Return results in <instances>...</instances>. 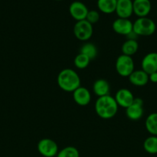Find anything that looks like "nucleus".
<instances>
[{
    "label": "nucleus",
    "mask_w": 157,
    "mask_h": 157,
    "mask_svg": "<svg viewBox=\"0 0 157 157\" xmlns=\"http://www.w3.org/2000/svg\"><path fill=\"white\" fill-rule=\"evenodd\" d=\"M114 98L119 107L126 109L132 104L135 99L133 94L127 88H121L118 90Z\"/></svg>",
    "instance_id": "9d476101"
},
{
    "label": "nucleus",
    "mask_w": 157,
    "mask_h": 157,
    "mask_svg": "<svg viewBox=\"0 0 157 157\" xmlns=\"http://www.w3.org/2000/svg\"><path fill=\"white\" fill-rule=\"evenodd\" d=\"M91 60L83 54L79 53L74 58V65L78 69H85L89 66Z\"/></svg>",
    "instance_id": "4be33fe9"
},
{
    "label": "nucleus",
    "mask_w": 157,
    "mask_h": 157,
    "mask_svg": "<svg viewBox=\"0 0 157 157\" xmlns=\"http://www.w3.org/2000/svg\"><path fill=\"white\" fill-rule=\"evenodd\" d=\"M142 70L144 71L146 74H150L157 72V53L150 52L144 56L141 63Z\"/></svg>",
    "instance_id": "f8f14e48"
},
{
    "label": "nucleus",
    "mask_w": 157,
    "mask_h": 157,
    "mask_svg": "<svg viewBox=\"0 0 157 157\" xmlns=\"http://www.w3.org/2000/svg\"><path fill=\"white\" fill-rule=\"evenodd\" d=\"M117 0H97L99 10L105 14H112L115 12Z\"/></svg>",
    "instance_id": "f3484780"
},
{
    "label": "nucleus",
    "mask_w": 157,
    "mask_h": 157,
    "mask_svg": "<svg viewBox=\"0 0 157 157\" xmlns=\"http://www.w3.org/2000/svg\"><path fill=\"white\" fill-rule=\"evenodd\" d=\"M92 90L98 98L109 95L110 85L106 80L99 78L94 82L92 85Z\"/></svg>",
    "instance_id": "dca6fc26"
},
{
    "label": "nucleus",
    "mask_w": 157,
    "mask_h": 157,
    "mask_svg": "<svg viewBox=\"0 0 157 157\" xmlns=\"http://www.w3.org/2000/svg\"><path fill=\"white\" fill-rule=\"evenodd\" d=\"M112 27V30L115 33L126 36L132 31L133 22H132L129 18H118L114 20Z\"/></svg>",
    "instance_id": "1a4fd4ad"
},
{
    "label": "nucleus",
    "mask_w": 157,
    "mask_h": 157,
    "mask_svg": "<svg viewBox=\"0 0 157 157\" xmlns=\"http://www.w3.org/2000/svg\"><path fill=\"white\" fill-rule=\"evenodd\" d=\"M156 26L151 18H138L133 22L132 30L138 36H149L155 32Z\"/></svg>",
    "instance_id": "7ed1b4c3"
},
{
    "label": "nucleus",
    "mask_w": 157,
    "mask_h": 157,
    "mask_svg": "<svg viewBox=\"0 0 157 157\" xmlns=\"http://www.w3.org/2000/svg\"><path fill=\"white\" fill-rule=\"evenodd\" d=\"M73 100L78 105L84 107L87 106L91 101V93L86 87H81L72 92Z\"/></svg>",
    "instance_id": "ddd939ff"
},
{
    "label": "nucleus",
    "mask_w": 157,
    "mask_h": 157,
    "mask_svg": "<svg viewBox=\"0 0 157 157\" xmlns=\"http://www.w3.org/2000/svg\"><path fill=\"white\" fill-rule=\"evenodd\" d=\"M126 37V38H127V40H135V41H136L137 38H138L139 36L133 32V30H132V32H131L130 33L128 34Z\"/></svg>",
    "instance_id": "393cba45"
},
{
    "label": "nucleus",
    "mask_w": 157,
    "mask_h": 157,
    "mask_svg": "<svg viewBox=\"0 0 157 157\" xmlns=\"http://www.w3.org/2000/svg\"><path fill=\"white\" fill-rule=\"evenodd\" d=\"M37 149L40 154L44 157H55L58 153V147L56 143L52 139L44 138L38 141Z\"/></svg>",
    "instance_id": "423d86ee"
},
{
    "label": "nucleus",
    "mask_w": 157,
    "mask_h": 157,
    "mask_svg": "<svg viewBox=\"0 0 157 157\" xmlns=\"http://www.w3.org/2000/svg\"><path fill=\"white\" fill-rule=\"evenodd\" d=\"M73 33L75 38L79 41H88L90 39L93 34L92 25L86 19L76 21L73 27Z\"/></svg>",
    "instance_id": "39448f33"
},
{
    "label": "nucleus",
    "mask_w": 157,
    "mask_h": 157,
    "mask_svg": "<svg viewBox=\"0 0 157 157\" xmlns=\"http://www.w3.org/2000/svg\"><path fill=\"white\" fill-rule=\"evenodd\" d=\"M69 12L71 16L78 21L86 19L89 9L83 2L75 1L72 2L69 6Z\"/></svg>",
    "instance_id": "6e6552de"
},
{
    "label": "nucleus",
    "mask_w": 157,
    "mask_h": 157,
    "mask_svg": "<svg viewBox=\"0 0 157 157\" xmlns=\"http://www.w3.org/2000/svg\"><path fill=\"white\" fill-rule=\"evenodd\" d=\"M143 149L149 154L157 153V136H150L145 140L143 143Z\"/></svg>",
    "instance_id": "412c9836"
},
{
    "label": "nucleus",
    "mask_w": 157,
    "mask_h": 157,
    "mask_svg": "<svg viewBox=\"0 0 157 157\" xmlns=\"http://www.w3.org/2000/svg\"><path fill=\"white\" fill-rule=\"evenodd\" d=\"M79 53L85 55L92 61V60L95 59L98 55V49H97L96 46L92 43L86 42L81 46Z\"/></svg>",
    "instance_id": "6ab92c4d"
},
{
    "label": "nucleus",
    "mask_w": 157,
    "mask_h": 157,
    "mask_svg": "<svg viewBox=\"0 0 157 157\" xmlns=\"http://www.w3.org/2000/svg\"><path fill=\"white\" fill-rule=\"evenodd\" d=\"M145 126L146 130L152 136H157V113H152L147 117Z\"/></svg>",
    "instance_id": "aec40b11"
},
{
    "label": "nucleus",
    "mask_w": 157,
    "mask_h": 157,
    "mask_svg": "<svg viewBox=\"0 0 157 157\" xmlns=\"http://www.w3.org/2000/svg\"><path fill=\"white\" fill-rule=\"evenodd\" d=\"M99 13L96 10H89L87 15H86V20L89 21L90 24L93 25L98 22L99 20Z\"/></svg>",
    "instance_id": "b1692460"
},
{
    "label": "nucleus",
    "mask_w": 157,
    "mask_h": 157,
    "mask_svg": "<svg viewBox=\"0 0 157 157\" xmlns=\"http://www.w3.org/2000/svg\"><path fill=\"white\" fill-rule=\"evenodd\" d=\"M115 70L121 77H129L135 71V64L132 57L119 55L115 61Z\"/></svg>",
    "instance_id": "20e7f679"
},
{
    "label": "nucleus",
    "mask_w": 157,
    "mask_h": 157,
    "mask_svg": "<svg viewBox=\"0 0 157 157\" xmlns=\"http://www.w3.org/2000/svg\"><path fill=\"white\" fill-rule=\"evenodd\" d=\"M55 1H62V0H55Z\"/></svg>",
    "instance_id": "bb28decb"
},
{
    "label": "nucleus",
    "mask_w": 157,
    "mask_h": 157,
    "mask_svg": "<svg viewBox=\"0 0 157 157\" xmlns=\"http://www.w3.org/2000/svg\"><path fill=\"white\" fill-rule=\"evenodd\" d=\"M149 80L152 83H157V72L149 75Z\"/></svg>",
    "instance_id": "a878e982"
},
{
    "label": "nucleus",
    "mask_w": 157,
    "mask_h": 157,
    "mask_svg": "<svg viewBox=\"0 0 157 157\" xmlns=\"http://www.w3.org/2000/svg\"><path fill=\"white\" fill-rule=\"evenodd\" d=\"M56 157H79V152L75 147L69 146L58 151Z\"/></svg>",
    "instance_id": "5701e85b"
},
{
    "label": "nucleus",
    "mask_w": 157,
    "mask_h": 157,
    "mask_svg": "<svg viewBox=\"0 0 157 157\" xmlns=\"http://www.w3.org/2000/svg\"><path fill=\"white\" fill-rule=\"evenodd\" d=\"M139 49V44L135 40H126L123 44L121 51L123 55L132 57L135 55Z\"/></svg>",
    "instance_id": "a211bd4d"
},
{
    "label": "nucleus",
    "mask_w": 157,
    "mask_h": 157,
    "mask_svg": "<svg viewBox=\"0 0 157 157\" xmlns=\"http://www.w3.org/2000/svg\"><path fill=\"white\" fill-rule=\"evenodd\" d=\"M132 4L133 13L139 18L147 17L152 8L149 0H134L132 1Z\"/></svg>",
    "instance_id": "4468645a"
},
{
    "label": "nucleus",
    "mask_w": 157,
    "mask_h": 157,
    "mask_svg": "<svg viewBox=\"0 0 157 157\" xmlns=\"http://www.w3.org/2000/svg\"><path fill=\"white\" fill-rule=\"evenodd\" d=\"M144 113L143 101L139 98H135L133 102L126 109V115L131 121H138Z\"/></svg>",
    "instance_id": "0eeeda50"
},
{
    "label": "nucleus",
    "mask_w": 157,
    "mask_h": 157,
    "mask_svg": "<svg viewBox=\"0 0 157 157\" xmlns=\"http://www.w3.org/2000/svg\"><path fill=\"white\" fill-rule=\"evenodd\" d=\"M57 84L64 91L73 92L81 86V80L76 71L71 68H65L58 73Z\"/></svg>",
    "instance_id": "f03ea898"
},
{
    "label": "nucleus",
    "mask_w": 157,
    "mask_h": 157,
    "mask_svg": "<svg viewBox=\"0 0 157 157\" xmlns=\"http://www.w3.org/2000/svg\"><path fill=\"white\" fill-rule=\"evenodd\" d=\"M119 106L115 98L110 95L97 98L95 103V110L100 118L109 120L114 117L118 112Z\"/></svg>",
    "instance_id": "f257e3e1"
},
{
    "label": "nucleus",
    "mask_w": 157,
    "mask_h": 157,
    "mask_svg": "<svg viewBox=\"0 0 157 157\" xmlns=\"http://www.w3.org/2000/svg\"><path fill=\"white\" fill-rule=\"evenodd\" d=\"M115 13L119 18H129L133 14V4L132 0H117Z\"/></svg>",
    "instance_id": "9b49d317"
},
{
    "label": "nucleus",
    "mask_w": 157,
    "mask_h": 157,
    "mask_svg": "<svg viewBox=\"0 0 157 157\" xmlns=\"http://www.w3.org/2000/svg\"><path fill=\"white\" fill-rule=\"evenodd\" d=\"M129 81L132 85L143 87L149 82V75L143 70H135L129 76Z\"/></svg>",
    "instance_id": "2eb2a0df"
}]
</instances>
